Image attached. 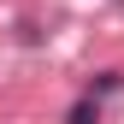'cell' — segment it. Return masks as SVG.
Listing matches in <instances>:
<instances>
[{
	"instance_id": "obj_2",
	"label": "cell",
	"mask_w": 124,
	"mask_h": 124,
	"mask_svg": "<svg viewBox=\"0 0 124 124\" xmlns=\"http://www.w3.org/2000/svg\"><path fill=\"white\" fill-rule=\"evenodd\" d=\"M118 89H124V71H101L95 83H89V95L101 101V95H118Z\"/></svg>"
},
{
	"instance_id": "obj_1",
	"label": "cell",
	"mask_w": 124,
	"mask_h": 124,
	"mask_svg": "<svg viewBox=\"0 0 124 124\" xmlns=\"http://www.w3.org/2000/svg\"><path fill=\"white\" fill-rule=\"evenodd\" d=\"M65 124H101V101H95V95H83V101L65 112Z\"/></svg>"
}]
</instances>
